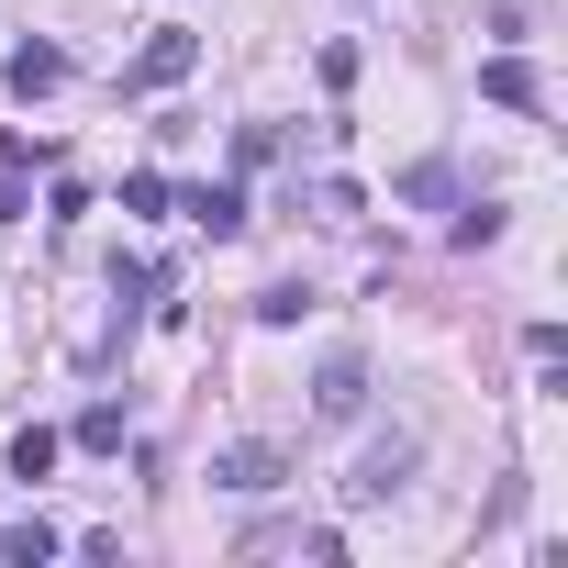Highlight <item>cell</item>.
<instances>
[{
    "label": "cell",
    "mask_w": 568,
    "mask_h": 568,
    "mask_svg": "<svg viewBox=\"0 0 568 568\" xmlns=\"http://www.w3.org/2000/svg\"><path fill=\"white\" fill-rule=\"evenodd\" d=\"M0 79H12L23 101H45V90H68V57H57V45H12V68H0Z\"/></svg>",
    "instance_id": "obj_9"
},
{
    "label": "cell",
    "mask_w": 568,
    "mask_h": 568,
    "mask_svg": "<svg viewBox=\"0 0 568 568\" xmlns=\"http://www.w3.org/2000/svg\"><path fill=\"white\" fill-rule=\"evenodd\" d=\"M45 468H57V435L23 424V435H12V479H45Z\"/></svg>",
    "instance_id": "obj_12"
},
{
    "label": "cell",
    "mask_w": 568,
    "mask_h": 568,
    "mask_svg": "<svg viewBox=\"0 0 568 568\" xmlns=\"http://www.w3.org/2000/svg\"><path fill=\"white\" fill-rule=\"evenodd\" d=\"M457 245H501V201H468L457 212Z\"/></svg>",
    "instance_id": "obj_16"
},
{
    "label": "cell",
    "mask_w": 568,
    "mask_h": 568,
    "mask_svg": "<svg viewBox=\"0 0 568 568\" xmlns=\"http://www.w3.org/2000/svg\"><path fill=\"white\" fill-rule=\"evenodd\" d=\"M278 479H291V446H267V435H245V446H212V490H278Z\"/></svg>",
    "instance_id": "obj_3"
},
{
    "label": "cell",
    "mask_w": 568,
    "mask_h": 568,
    "mask_svg": "<svg viewBox=\"0 0 568 568\" xmlns=\"http://www.w3.org/2000/svg\"><path fill=\"white\" fill-rule=\"evenodd\" d=\"M479 90H490L501 112H546V79H535L524 57H490V68H479Z\"/></svg>",
    "instance_id": "obj_7"
},
{
    "label": "cell",
    "mask_w": 568,
    "mask_h": 568,
    "mask_svg": "<svg viewBox=\"0 0 568 568\" xmlns=\"http://www.w3.org/2000/svg\"><path fill=\"white\" fill-rule=\"evenodd\" d=\"M313 413H324V424H357V413H368V357H357V346H335V357L313 368Z\"/></svg>",
    "instance_id": "obj_4"
},
{
    "label": "cell",
    "mask_w": 568,
    "mask_h": 568,
    "mask_svg": "<svg viewBox=\"0 0 568 568\" xmlns=\"http://www.w3.org/2000/svg\"><path fill=\"white\" fill-rule=\"evenodd\" d=\"M168 201H179V190H168L156 168H134V179H123V212H168Z\"/></svg>",
    "instance_id": "obj_15"
},
{
    "label": "cell",
    "mask_w": 568,
    "mask_h": 568,
    "mask_svg": "<svg viewBox=\"0 0 568 568\" xmlns=\"http://www.w3.org/2000/svg\"><path fill=\"white\" fill-rule=\"evenodd\" d=\"M57 557V524L45 513H12V524H0V568H45Z\"/></svg>",
    "instance_id": "obj_8"
},
{
    "label": "cell",
    "mask_w": 568,
    "mask_h": 568,
    "mask_svg": "<svg viewBox=\"0 0 568 568\" xmlns=\"http://www.w3.org/2000/svg\"><path fill=\"white\" fill-rule=\"evenodd\" d=\"M79 446L112 457V446H123V402H90V413H79Z\"/></svg>",
    "instance_id": "obj_11"
},
{
    "label": "cell",
    "mask_w": 568,
    "mask_h": 568,
    "mask_svg": "<svg viewBox=\"0 0 568 568\" xmlns=\"http://www.w3.org/2000/svg\"><path fill=\"white\" fill-rule=\"evenodd\" d=\"M413 457H424V446H413V435H379V446H368V457H357V479H346V501H357V513H368V501H390V490H402V479H413Z\"/></svg>",
    "instance_id": "obj_5"
},
{
    "label": "cell",
    "mask_w": 568,
    "mask_h": 568,
    "mask_svg": "<svg viewBox=\"0 0 568 568\" xmlns=\"http://www.w3.org/2000/svg\"><path fill=\"white\" fill-rule=\"evenodd\" d=\"M302 313H313L302 278H267V291H256V324H302Z\"/></svg>",
    "instance_id": "obj_10"
},
{
    "label": "cell",
    "mask_w": 568,
    "mask_h": 568,
    "mask_svg": "<svg viewBox=\"0 0 568 568\" xmlns=\"http://www.w3.org/2000/svg\"><path fill=\"white\" fill-rule=\"evenodd\" d=\"M278 156V123H234V168H267Z\"/></svg>",
    "instance_id": "obj_13"
},
{
    "label": "cell",
    "mask_w": 568,
    "mask_h": 568,
    "mask_svg": "<svg viewBox=\"0 0 568 568\" xmlns=\"http://www.w3.org/2000/svg\"><path fill=\"white\" fill-rule=\"evenodd\" d=\"M0 223H23V168H0Z\"/></svg>",
    "instance_id": "obj_17"
},
{
    "label": "cell",
    "mask_w": 568,
    "mask_h": 568,
    "mask_svg": "<svg viewBox=\"0 0 568 568\" xmlns=\"http://www.w3.org/2000/svg\"><path fill=\"white\" fill-rule=\"evenodd\" d=\"M234 557H302V568H346V535L335 524H245Z\"/></svg>",
    "instance_id": "obj_1"
},
{
    "label": "cell",
    "mask_w": 568,
    "mask_h": 568,
    "mask_svg": "<svg viewBox=\"0 0 568 568\" xmlns=\"http://www.w3.org/2000/svg\"><path fill=\"white\" fill-rule=\"evenodd\" d=\"M179 212H190V223H201L212 245H223V234H245V190H234V179H201V190H190Z\"/></svg>",
    "instance_id": "obj_6"
},
{
    "label": "cell",
    "mask_w": 568,
    "mask_h": 568,
    "mask_svg": "<svg viewBox=\"0 0 568 568\" xmlns=\"http://www.w3.org/2000/svg\"><path fill=\"white\" fill-rule=\"evenodd\" d=\"M190 68H201V34H190V23H156V34L134 45V68H123V90H179Z\"/></svg>",
    "instance_id": "obj_2"
},
{
    "label": "cell",
    "mask_w": 568,
    "mask_h": 568,
    "mask_svg": "<svg viewBox=\"0 0 568 568\" xmlns=\"http://www.w3.org/2000/svg\"><path fill=\"white\" fill-rule=\"evenodd\" d=\"M402 190H413V201H457V168H446V156H424V168H413Z\"/></svg>",
    "instance_id": "obj_14"
}]
</instances>
